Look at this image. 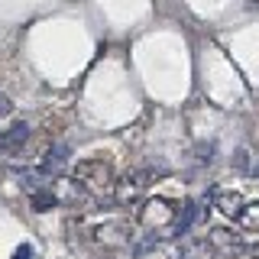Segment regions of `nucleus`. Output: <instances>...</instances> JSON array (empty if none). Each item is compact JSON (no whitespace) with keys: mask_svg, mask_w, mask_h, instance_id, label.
Masks as SVG:
<instances>
[{"mask_svg":"<svg viewBox=\"0 0 259 259\" xmlns=\"http://www.w3.org/2000/svg\"><path fill=\"white\" fill-rule=\"evenodd\" d=\"M75 175L81 178V185H88V188H94V191H104V188H110V185H113V182H110V168L104 165L101 159L81 162Z\"/></svg>","mask_w":259,"mask_h":259,"instance_id":"obj_1","label":"nucleus"},{"mask_svg":"<svg viewBox=\"0 0 259 259\" xmlns=\"http://www.w3.org/2000/svg\"><path fill=\"white\" fill-rule=\"evenodd\" d=\"M140 217L146 227H165V224H175V207H168L165 201H149Z\"/></svg>","mask_w":259,"mask_h":259,"instance_id":"obj_2","label":"nucleus"},{"mask_svg":"<svg viewBox=\"0 0 259 259\" xmlns=\"http://www.w3.org/2000/svg\"><path fill=\"white\" fill-rule=\"evenodd\" d=\"M149 178H152V172H133V175H126L123 182H117V201H133L136 194H140L146 185H149Z\"/></svg>","mask_w":259,"mask_h":259,"instance_id":"obj_3","label":"nucleus"},{"mask_svg":"<svg viewBox=\"0 0 259 259\" xmlns=\"http://www.w3.org/2000/svg\"><path fill=\"white\" fill-rule=\"evenodd\" d=\"M217 207H221V214H227V217H240V210L246 204H243V198L237 191H221L217 194Z\"/></svg>","mask_w":259,"mask_h":259,"instance_id":"obj_4","label":"nucleus"},{"mask_svg":"<svg viewBox=\"0 0 259 259\" xmlns=\"http://www.w3.org/2000/svg\"><path fill=\"white\" fill-rule=\"evenodd\" d=\"M68 162V146L59 143V146H52V149L46 152V159H42V168L46 172H59V168Z\"/></svg>","mask_w":259,"mask_h":259,"instance_id":"obj_5","label":"nucleus"},{"mask_svg":"<svg viewBox=\"0 0 259 259\" xmlns=\"http://www.w3.org/2000/svg\"><path fill=\"white\" fill-rule=\"evenodd\" d=\"M0 140H4V149H20V146L29 140V126L26 123H13Z\"/></svg>","mask_w":259,"mask_h":259,"instance_id":"obj_6","label":"nucleus"},{"mask_svg":"<svg viewBox=\"0 0 259 259\" xmlns=\"http://www.w3.org/2000/svg\"><path fill=\"white\" fill-rule=\"evenodd\" d=\"M210 256H214L210 240H191V243H185V249H182V259H210Z\"/></svg>","mask_w":259,"mask_h":259,"instance_id":"obj_7","label":"nucleus"},{"mask_svg":"<svg viewBox=\"0 0 259 259\" xmlns=\"http://www.w3.org/2000/svg\"><path fill=\"white\" fill-rule=\"evenodd\" d=\"M210 246H221V249H227V253H240V240H233L227 230H210Z\"/></svg>","mask_w":259,"mask_h":259,"instance_id":"obj_8","label":"nucleus"},{"mask_svg":"<svg viewBox=\"0 0 259 259\" xmlns=\"http://www.w3.org/2000/svg\"><path fill=\"white\" fill-rule=\"evenodd\" d=\"M237 221H240L243 230H259V201H253V204H246V207H243Z\"/></svg>","mask_w":259,"mask_h":259,"instance_id":"obj_9","label":"nucleus"},{"mask_svg":"<svg viewBox=\"0 0 259 259\" xmlns=\"http://www.w3.org/2000/svg\"><path fill=\"white\" fill-rule=\"evenodd\" d=\"M194 214H198V207L191 204V201H185V207H182V214L175 217V224H172V230L175 233H185L191 227V221H194Z\"/></svg>","mask_w":259,"mask_h":259,"instance_id":"obj_10","label":"nucleus"},{"mask_svg":"<svg viewBox=\"0 0 259 259\" xmlns=\"http://www.w3.org/2000/svg\"><path fill=\"white\" fill-rule=\"evenodd\" d=\"M55 207V194L52 191H32V210H49Z\"/></svg>","mask_w":259,"mask_h":259,"instance_id":"obj_11","label":"nucleus"},{"mask_svg":"<svg viewBox=\"0 0 259 259\" xmlns=\"http://www.w3.org/2000/svg\"><path fill=\"white\" fill-rule=\"evenodd\" d=\"M7 113H13V104L7 94H0V117H7Z\"/></svg>","mask_w":259,"mask_h":259,"instance_id":"obj_12","label":"nucleus"},{"mask_svg":"<svg viewBox=\"0 0 259 259\" xmlns=\"http://www.w3.org/2000/svg\"><path fill=\"white\" fill-rule=\"evenodd\" d=\"M13 259H32V249H29V246H20V249L13 253Z\"/></svg>","mask_w":259,"mask_h":259,"instance_id":"obj_13","label":"nucleus"},{"mask_svg":"<svg viewBox=\"0 0 259 259\" xmlns=\"http://www.w3.org/2000/svg\"><path fill=\"white\" fill-rule=\"evenodd\" d=\"M253 256H256V259H259V246H256V249H253Z\"/></svg>","mask_w":259,"mask_h":259,"instance_id":"obj_14","label":"nucleus"}]
</instances>
